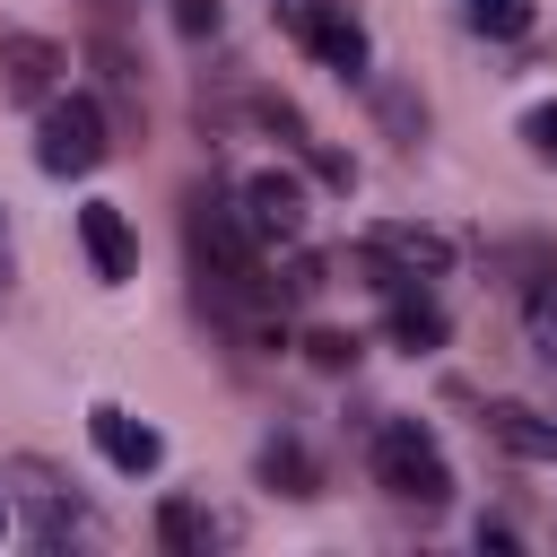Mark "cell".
Here are the masks:
<instances>
[{
	"instance_id": "8fae6325",
	"label": "cell",
	"mask_w": 557,
	"mask_h": 557,
	"mask_svg": "<svg viewBox=\"0 0 557 557\" xmlns=\"http://www.w3.org/2000/svg\"><path fill=\"white\" fill-rule=\"evenodd\" d=\"M313 52H322V61L339 70V78H366V26H357L348 9H339V17L322 26V44H313Z\"/></svg>"
},
{
	"instance_id": "30bf717a",
	"label": "cell",
	"mask_w": 557,
	"mask_h": 557,
	"mask_svg": "<svg viewBox=\"0 0 557 557\" xmlns=\"http://www.w3.org/2000/svg\"><path fill=\"white\" fill-rule=\"evenodd\" d=\"M157 540H165V548H183V557H200V548L218 540V522H209L191 496H165V505H157Z\"/></svg>"
},
{
	"instance_id": "6da1fadb",
	"label": "cell",
	"mask_w": 557,
	"mask_h": 557,
	"mask_svg": "<svg viewBox=\"0 0 557 557\" xmlns=\"http://www.w3.org/2000/svg\"><path fill=\"white\" fill-rule=\"evenodd\" d=\"M374 479L400 496V505H444L453 496V461H444V444L418 426V418H383L374 426Z\"/></svg>"
},
{
	"instance_id": "ac0fdd59",
	"label": "cell",
	"mask_w": 557,
	"mask_h": 557,
	"mask_svg": "<svg viewBox=\"0 0 557 557\" xmlns=\"http://www.w3.org/2000/svg\"><path fill=\"white\" fill-rule=\"evenodd\" d=\"M9 531H17V513H9V496H0V540H9Z\"/></svg>"
},
{
	"instance_id": "ba28073f",
	"label": "cell",
	"mask_w": 557,
	"mask_h": 557,
	"mask_svg": "<svg viewBox=\"0 0 557 557\" xmlns=\"http://www.w3.org/2000/svg\"><path fill=\"white\" fill-rule=\"evenodd\" d=\"M383 331H392V348L426 357V348H444V331H453V322H444V305H435V296L400 287V296H392V322H383Z\"/></svg>"
},
{
	"instance_id": "5b68a950",
	"label": "cell",
	"mask_w": 557,
	"mask_h": 557,
	"mask_svg": "<svg viewBox=\"0 0 557 557\" xmlns=\"http://www.w3.org/2000/svg\"><path fill=\"white\" fill-rule=\"evenodd\" d=\"M87 435H96V453L122 470V479H139V470H157V426H139L131 409H87Z\"/></svg>"
},
{
	"instance_id": "d6986e66",
	"label": "cell",
	"mask_w": 557,
	"mask_h": 557,
	"mask_svg": "<svg viewBox=\"0 0 557 557\" xmlns=\"http://www.w3.org/2000/svg\"><path fill=\"white\" fill-rule=\"evenodd\" d=\"M0 287H9V235H0Z\"/></svg>"
},
{
	"instance_id": "8992f818",
	"label": "cell",
	"mask_w": 557,
	"mask_h": 557,
	"mask_svg": "<svg viewBox=\"0 0 557 557\" xmlns=\"http://www.w3.org/2000/svg\"><path fill=\"white\" fill-rule=\"evenodd\" d=\"M78 235H87V261H96V278H131V270H139L131 218H122L113 200H87V209H78Z\"/></svg>"
},
{
	"instance_id": "4fadbf2b",
	"label": "cell",
	"mask_w": 557,
	"mask_h": 557,
	"mask_svg": "<svg viewBox=\"0 0 557 557\" xmlns=\"http://www.w3.org/2000/svg\"><path fill=\"white\" fill-rule=\"evenodd\" d=\"M339 9H348V0H278V26H287L305 52H313V44H322V26H331Z\"/></svg>"
},
{
	"instance_id": "52a82bcc",
	"label": "cell",
	"mask_w": 557,
	"mask_h": 557,
	"mask_svg": "<svg viewBox=\"0 0 557 557\" xmlns=\"http://www.w3.org/2000/svg\"><path fill=\"white\" fill-rule=\"evenodd\" d=\"M487 435L513 453V461H557V418L522 409V400H487Z\"/></svg>"
},
{
	"instance_id": "7a4b0ae2",
	"label": "cell",
	"mask_w": 557,
	"mask_h": 557,
	"mask_svg": "<svg viewBox=\"0 0 557 557\" xmlns=\"http://www.w3.org/2000/svg\"><path fill=\"white\" fill-rule=\"evenodd\" d=\"M104 148H113V131H104L96 96H44V122H35V165L44 174H96Z\"/></svg>"
},
{
	"instance_id": "e0dca14e",
	"label": "cell",
	"mask_w": 557,
	"mask_h": 557,
	"mask_svg": "<svg viewBox=\"0 0 557 557\" xmlns=\"http://www.w3.org/2000/svg\"><path fill=\"white\" fill-rule=\"evenodd\" d=\"M174 26L183 35H218V0H174Z\"/></svg>"
},
{
	"instance_id": "2e32d148",
	"label": "cell",
	"mask_w": 557,
	"mask_h": 557,
	"mask_svg": "<svg viewBox=\"0 0 557 557\" xmlns=\"http://www.w3.org/2000/svg\"><path fill=\"white\" fill-rule=\"evenodd\" d=\"M522 139H531L540 165H557V104H531V113H522Z\"/></svg>"
},
{
	"instance_id": "9c48e42d",
	"label": "cell",
	"mask_w": 557,
	"mask_h": 557,
	"mask_svg": "<svg viewBox=\"0 0 557 557\" xmlns=\"http://www.w3.org/2000/svg\"><path fill=\"white\" fill-rule=\"evenodd\" d=\"M261 479H270L278 496H313V487H322V479H313V453H305L296 435H270V444H261Z\"/></svg>"
},
{
	"instance_id": "7c38bea8",
	"label": "cell",
	"mask_w": 557,
	"mask_h": 557,
	"mask_svg": "<svg viewBox=\"0 0 557 557\" xmlns=\"http://www.w3.org/2000/svg\"><path fill=\"white\" fill-rule=\"evenodd\" d=\"M522 331H531V348H540V357L557 366V270H548V278L531 287V305H522Z\"/></svg>"
},
{
	"instance_id": "277c9868",
	"label": "cell",
	"mask_w": 557,
	"mask_h": 557,
	"mask_svg": "<svg viewBox=\"0 0 557 557\" xmlns=\"http://www.w3.org/2000/svg\"><path fill=\"white\" fill-rule=\"evenodd\" d=\"M52 78H61V44L52 35H0V87L17 104H44Z\"/></svg>"
},
{
	"instance_id": "5bb4252c",
	"label": "cell",
	"mask_w": 557,
	"mask_h": 557,
	"mask_svg": "<svg viewBox=\"0 0 557 557\" xmlns=\"http://www.w3.org/2000/svg\"><path fill=\"white\" fill-rule=\"evenodd\" d=\"M470 26L479 35H522L531 26V0H470Z\"/></svg>"
},
{
	"instance_id": "3957f363",
	"label": "cell",
	"mask_w": 557,
	"mask_h": 557,
	"mask_svg": "<svg viewBox=\"0 0 557 557\" xmlns=\"http://www.w3.org/2000/svg\"><path fill=\"white\" fill-rule=\"evenodd\" d=\"M244 218H252L261 244H296V235H305V183L278 174V165H261V174L244 183Z\"/></svg>"
},
{
	"instance_id": "9a60e30c",
	"label": "cell",
	"mask_w": 557,
	"mask_h": 557,
	"mask_svg": "<svg viewBox=\"0 0 557 557\" xmlns=\"http://www.w3.org/2000/svg\"><path fill=\"white\" fill-rule=\"evenodd\" d=\"M305 357L339 374V366H357V339H348V331H305Z\"/></svg>"
}]
</instances>
